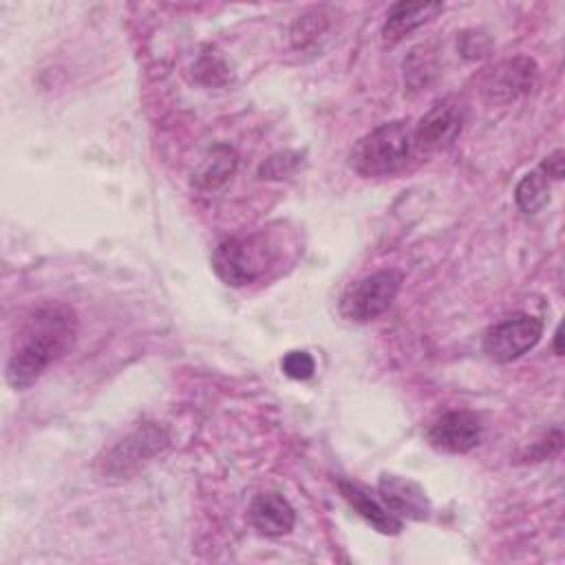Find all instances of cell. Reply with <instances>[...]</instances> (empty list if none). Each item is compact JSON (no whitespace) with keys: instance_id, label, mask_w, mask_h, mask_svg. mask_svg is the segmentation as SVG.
Segmentation results:
<instances>
[{"instance_id":"6da1fadb","label":"cell","mask_w":565,"mask_h":565,"mask_svg":"<svg viewBox=\"0 0 565 565\" xmlns=\"http://www.w3.org/2000/svg\"><path fill=\"white\" fill-rule=\"evenodd\" d=\"M77 331L75 311L62 302H49L29 313L18 344L7 360V382L13 388H29L40 375L66 353Z\"/></svg>"},{"instance_id":"7a4b0ae2","label":"cell","mask_w":565,"mask_h":565,"mask_svg":"<svg viewBox=\"0 0 565 565\" xmlns=\"http://www.w3.org/2000/svg\"><path fill=\"white\" fill-rule=\"evenodd\" d=\"M413 152L415 141L408 121H388L355 141L349 152V166L366 179L391 177L408 163Z\"/></svg>"},{"instance_id":"3957f363","label":"cell","mask_w":565,"mask_h":565,"mask_svg":"<svg viewBox=\"0 0 565 565\" xmlns=\"http://www.w3.org/2000/svg\"><path fill=\"white\" fill-rule=\"evenodd\" d=\"M404 274L395 267L373 271L351 282L340 296V316L351 322H371L382 316L395 300L402 287Z\"/></svg>"},{"instance_id":"277c9868","label":"cell","mask_w":565,"mask_h":565,"mask_svg":"<svg viewBox=\"0 0 565 565\" xmlns=\"http://www.w3.org/2000/svg\"><path fill=\"white\" fill-rule=\"evenodd\" d=\"M269 260V245L260 234L225 238L212 252V269L230 287H245L254 282Z\"/></svg>"},{"instance_id":"5b68a950","label":"cell","mask_w":565,"mask_h":565,"mask_svg":"<svg viewBox=\"0 0 565 565\" xmlns=\"http://www.w3.org/2000/svg\"><path fill=\"white\" fill-rule=\"evenodd\" d=\"M543 335V320L530 313H514L497 324H492L483 333L481 349L483 353L499 364H508L512 360H519L530 349L536 347V342Z\"/></svg>"},{"instance_id":"8992f818","label":"cell","mask_w":565,"mask_h":565,"mask_svg":"<svg viewBox=\"0 0 565 565\" xmlns=\"http://www.w3.org/2000/svg\"><path fill=\"white\" fill-rule=\"evenodd\" d=\"M166 446H168V435L163 433V428L154 424H146L106 452V459H102L104 475L128 477L135 470H139L146 461H150L157 452H161Z\"/></svg>"},{"instance_id":"52a82bcc","label":"cell","mask_w":565,"mask_h":565,"mask_svg":"<svg viewBox=\"0 0 565 565\" xmlns=\"http://www.w3.org/2000/svg\"><path fill=\"white\" fill-rule=\"evenodd\" d=\"M536 64L525 55L501 60L481 75V93L492 104H508L530 93L536 82Z\"/></svg>"},{"instance_id":"ba28073f","label":"cell","mask_w":565,"mask_h":565,"mask_svg":"<svg viewBox=\"0 0 565 565\" xmlns=\"http://www.w3.org/2000/svg\"><path fill=\"white\" fill-rule=\"evenodd\" d=\"M463 128V110L452 99L435 102L428 113L413 128L415 150L419 152H437L446 150L455 143Z\"/></svg>"},{"instance_id":"9c48e42d","label":"cell","mask_w":565,"mask_h":565,"mask_svg":"<svg viewBox=\"0 0 565 565\" xmlns=\"http://www.w3.org/2000/svg\"><path fill=\"white\" fill-rule=\"evenodd\" d=\"M481 419L472 411H448L428 430V441L441 452H470L481 441Z\"/></svg>"},{"instance_id":"30bf717a","label":"cell","mask_w":565,"mask_h":565,"mask_svg":"<svg viewBox=\"0 0 565 565\" xmlns=\"http://www.w3.org/2000/svg\"><path fill=\"white\" fill-rule=\"evenodd\" d=\"M377 492L382 503L395 516L411 521H426L430 516V501L426 497V490L408 477L384 472L377 481Z\"/></svg>"},{"instance_id":"8fae6325","label":"cell","mask_w":565,"mask_h":565,"mask_svg":"<svg viewBox=\"0 0 565 565\" xmlns=\"http://www.w3.org/2000/svg\"><path fill=\"white\" fill-rule=\"evenodd\" d=\"M444 11L441 2H397L386 11V20L382 24V42L393 46L411 35L415 29L433 20Z\"/></svg>"},{"instance_id":"7c38bea8","label":"cell","mask_w":565,"mask_h":565,"mask_svg":"<svg viewBox=\"0 0 565 565\" xmlns=\"http://www.w3.org/2000/svg\"><path fill=\"white\" fill-rule=\"evenodd\" d=\"M249 519L265 536H282L294 530L296 512L278 492H260L249 503Z\"/></svg>"},{"instance_id":"4fadbf2b","label":"cell","mask_w":565,"mask_h":565,"mask_svg":"<svg viewBox=\"0 0 565 565\" xmlns=\"http://www.w3.org/2000/svg\"><path fill=\"white\" fill-rule=\"evenodd\" d=\"M338 490L347 499V503L366 521L371 523L380 534H399L402 519L395 516L384 503H380L375 497L369 494V490L355 481L338 479Z\"/></svg>"},{"instance_id":"5bb4252c","label":"cell","mask_w":565,"mask_h":565,"mask_svg":"<svg viewBox=\"0 0 565 565\" xmlns=\"http://www.w3.org/2000/svg\"><path fill=\"white\" fill-rule=\"evenodd\" d=\"M234 170H236V152L230 146L218 143L201 161L192 181L203 190H214L223 185L234 174Z\"/></svg>"},{"instance_id":"9a60e30c","label":"cell","mask_w":565,"mask_h":565,"mask_svg":"<svg viewBox=\"0 0 565 565\" xmlns=\"http://www.w3.org/2000/svg\"><path fill=\"white\" fill-rule=\"evenodd\" d=\"M331 13H327V9H311L302 15H298L291 24L289 38H291V46L298 51L311 49L318 44V40H322L329 29H331Z\"/></svg>"},{"instance_id":"2e32d148","label":"cell","mask_w":565,"mask_h":565,"mask_svg":"<svg viewBox=\"0 0 565 565\" xmlns=\"http://www.w3.org/2000/svg\"><path fill=\"white\" fill-rule=\"evenodd\" d=\"M514 201L519 205L521 212L525 214H536L539 210H543L550 201V179L536 168L532 172H527L514 190Z\"/></svg>"},{"instance_id":"e0dca14e","label":"cell","mask_w":565,"mask_h":565,"mask_svg":"<svg viewBox=\"0 0 565 565\" xmlns=\"http://www.w3.org/2000/svg\"><path fill=\"white\" fill-rule=\"evenodd\" d=\"M433 75H435V64L426 55H422L419 49H415L411 57L404 62V77L408 86L413 90H422L424 86H428Z\"/></svg>"},{"instance_id":"ac0fdd59","label":"cell","mask_w":565,"mask_h":565,"mask_svg":"<svg viewBox=\"0 0 565 565\" xmlns=\"http://www.w3.org/2000/svg\"><path fill=\"white\" fill-rule=\"evenodd\" d=\"M280 366H282V373L291 380H309L316 371V362L307 351L285 353V358L280 360Z\"/></svg>"},{"instance_id":"d6986e66","label":"cell","mask_w":565,"mask_h":565,"mask_svg":"<svg viewBox=\"0 0 565 565\" xmlns=\"http://www.w3.org/2000/svg\"><path fill=\"white\" fill-rule=\"evenodd\" d=\"M298 166V154L294 152H278L274 157H269L260 170H258V177L260 179H285L289 174H294Z\"/></svg>"},{"instance_id":"ffe728a7","label":"cell","mask_w":565,"mask_h":565,"mask_svg":"<svg viewBox=\"0 0 565 565\" xmlns=\"http://www.w3.org/2000/svg\"><path fill=\"white\" fill-rule=\"evenodd\" d=\"M457 46H459V51H461L463 57L477 60V57L488 55V51H490V40H488V35L481 33V31H463V33L459 35Z\"/></svg>"},{"instance_id":"44dd1931","label":"cell","mask_w":565,"mask_h":565,"mask_svg":"<svg viewBox=\"0 0 565 565\" xmlns=\"http://www.w3.org/2000/svg\"><path fill=\"white\" fill-rule=\"evenodd\" d=\"M227 68H225V64L216 57V55H203L201 60H199V64H196V73H199V77H201V82H205V84H223L218 77H216V73H221L223 77H227V73H225Z\"/></svg>"},{"instance_id":"7402d4cb","label":"cell","mask_w":565,"mask_h":565,"mask_svg":"<svg viewBox=\"0 0 565 565\" xmlns=\"http://www.w3.org/2000/svg\"><path fill=\"white\" fill-rule=\"evenodd\" d=\"M561 441H563L561 430H554L547 437H543L541 441H536L532 446V450H527V457H532V461H543V459H547V457H552L561 450Z\"/></svg>"},{"instance_id":"603a6c76","label":"cell","mask_w":565,"mask_h":565,"mask_svg":"<svg viewBox=\"0 0 565 565\" xmlns=\"http://www.w3.org/2000/svg\"><path fill=\"white\" fill-rule=\"evenodd\" d=\"M563 163H565V159H563V150H554L552 154H547V157L541 161L539 170H541L547 179L561 181V179H563Z\"/></svg>"},{"instance_id":"cb8c5ba5","label":"cell","mask_w":565,"mask_h":565,"mask_svg":"<svg viewBox=\"0 0 565 565\" xmlns=\"http://www.w3.org/2000/svg\"><path fill=\"white\" fill-rule=\"evenodd\" d=\"M554 351H556V355L563 353V349H561V329H556V333H554Z\"/></svg>"}]
</instances>
